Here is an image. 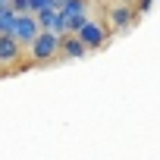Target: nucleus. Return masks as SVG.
I'll list each match as a JSON object with an SVG mask.
<instances>
[{
    "instance_id": "7",
    "label": "nucleus",
    "mask_w": 160,
    "mask_h": 160,
    "mask_svg": "<svg viewBox=\"0 0 160 160\" xmlns=\"http://www.w3.org/2000/svg\"><path fill=\"white\" fill-rule=\"evenodd\" d=\"M60 13L63 16H88L91 3L88 0H60Z\"/></svg>"
},
{
    "instance_id": "3",
    "label": "nucleus",
    "mask_w": 160,
    "mask_h": 160,
    "mask_svg": "<svg viewBox=\"0 0 160 160\" xmlns=\"http://www.w3.org/2000/svg\"><path fill=\"white\" fill-rule=\"evenodd\" d=\"M138 7L135 3H129V7H122V3H116V7H110L107 10V19H110V25L116 28V32H122V28H129V25H135L138 22Z\"/></svg>"
},
{
    "instance_id": "2",
    "label": "nucleus",
    "mask_w": 160,
    "mask_h": 160,
    "mask_svg": "<svg viewBox=\"0 0 160 160\" xmlns=\"http://www.w3.org/2000/svg\"><path fill=\"white\" fill-rule=\"evenodd\" d=\"M78 41H82L88 50H98V47H104L107 41H110V32H107V25H101V22H94V19H88L85 22V28L75 35Z\"/></svg>"
},
{
    "instance_id": "12",
    "label": "nucleus",
    "mask_w": 160,
    "mask_h": 160,
    "mask_svg": "<svg viewBox=\"0 0 160 160\" xmlns=\"http://www.w3.org/2000/svg\"><path fill=\"white\" fill-rule=\"evenodd\" d=\"M116 3H122V7H129V3H135V0H116Z\"/></svg>"
},
{
    "instance_id": "8",
    "label": "nucleus",
    "mask_w": 160,
    "mask_h": 160,
    "mask_svg": "<svg viewBox=\"0 0 160 160\" xmlns=\"http://www.w3.org/2000/svg\"><path fill=\"white\" fill-rule=\"evenodd\" d=\"M16 22H19V13L16 10H0V35H13L16 32Z\"/></svg>"
},
{
    "instance_id": "5",
    "label": "nucleus",
    "mask_w": 160,
    "mask_h": 160,
    "mask_svg": "<svg viewBox=\"0 0 160 160\" xmlns=\"http://www.w3.org/2000/svg\"><path fill=\"white\" fill-rule=\"evenodd\" d=\"M22 60V44L13 35H0V66H16Z\"/></svg>"
},
{
    "instance_id": "11",
    "label": "nucleus",
    "mask_w": 160,
    "mask_h": 160,
    "mask_svg": "<svg viewBox=\"0 0 160 160\" xmlns=\"http://www.w3.org/2000/svg\"><path fill=\"white\" fill-rule=\"evenodd\" d=\"M0 10H13V0H0Z\"/></svg>"
},
{
    "instance_id": "1",
    "label": "nucleus",
    "mask_w": 160,
    "mask_h": 160,
    "mask_svg": "<svg viewBox=\"0 0 160 160\" xmlns=\"http://www.w3.org/2000/svg\"><path fill=\"white\" fill-rule=\"evenodd\" d=\"M60 44H63L60 35L41 32L38 41L32 44V60H35V63H50V60H57V57H60Z\"/></svg>"
},
{
    "instance_id": "9",
    "label": "nucleus",
    "mask_w": 160,
    "mask_h": 160,
    "mask_svg": "<svg viewBox=\"0 0 160 160\" xmlns=\"http://www.w3.org/2000/svg\"><path fill=\"white\" fill-rule=\"evenodd\" d=\"M57 10H44V13H38V25H41V32H53V25H57Z\"/></svg>"
},
{
    "instance_id": "10",
    "label": "nucleus",
    "mask_w": 160,
    "mask_h": 160,
    "mask_svg": "<svg viewBox=\"0 0 160 160\" xmlns=\"http://www.w3.org/2000/svg\"><path fill=\"white\" fill-rule=\"evenodd\" d=\"M135 7H138V13L144 16V13H151V7H154V0H135Z\"/></svg>"
},
{
    "instance_id": "4",
    "label": "nucleus",
    "mask_w": 160,
    "mask_h": 160,
    "mask_svg": "<svg viewBox=\"0 0 160 160\" xmlns=\"http://www.w3.org/2000/svg\"><path fill=\"white\" fill-rule=\"evenodd\" d=\"M38 35H41V25H38V16H19V22H16V32H13V38L22 44V47H28L32 50V44L38 41Z\"/></svg>"
},
{
    "instance_id": "6",
    "label": "nucleus",
    "mask_w": 160,
    "mask_h": 160,
    "mask_svg": "<svg viewBox=\"0 0 160 160\" xmlns=\"http://www.w3.org/2000/svg\"><path fill=\"white\" fill-rule=\"evenodd\" d=\"M60 57H63V60H85V57H88V47L78 41L75 35H66L63 44H60Z\"/></svg>"
}]
</instances>
